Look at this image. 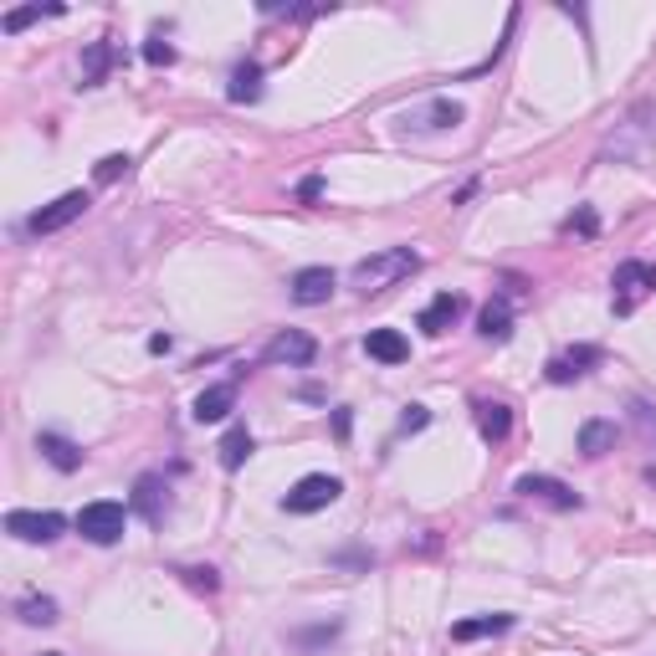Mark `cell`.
I'll return each instance as SVG.
<instances>
[{
	"mask_svg": "<svg viewBox=\"0 0 656 656\" xmlns=\"http://www.w3.org/2000/svg\"><path fill=\"white\" fill-rule=\"evenodd\" d=\"M616 446V421H585L580 426V452L585 456H606Z\"/></svg>",
	"mask_w": 656,
	"mask_h": 656,
	"instance_id": "obj_21",
	"label": "cell"
},
{
	"mask_svg": "<svg viewBox=\"0 0 656 656\" xmlns=\"http://www.w3.org/2000/svg\"><path fill=\"white\" fill-rule=\"evenodd\" d=\"M610 287H616V308H621V313H631V308H636V298L656 293V267H652V262H621V267H616V277H610Z\"/></svg>",
	"mask_w": 656,
	"mask_h": 656,
	"instance_id": "obj_6",
	"label": "cell"
},
{
	"mask_svg": "<svg viewBox=\"0 0 656 656\" xmlns=\"http://www.w3.org/2000/svg\"><path fill=\"white\" fill-rule=\"evenodd\" d=\"M631 426L641 431V441H646V446H656V405L631 401Z\"/></svg>",
	"mask_w": 656,
	"mask_h": 656,
	"instance_id": "obj_25",
	"label": "cell"
},
{
	"mask_svg": "<svg viewBox=\"0 0 656 656\" xmlns=\"http://www.w3.org/2000/svg\"><path fill=\"white\" fill-rule=\"evenodd\" d=\"M426 421H431V416H426V405H410V410L401 416V431H426Z\"/></svg>",
	"mask_w": 656,
	"mask_h": 656,
	"instance_id": "obj_29",
	"label": "cell"
},
{
	"mask_svg": "<svg viewBox=\"0 0 656 656\" xmlns=\"http://www.w3.org/2000/svg\"><path fill=\"white\" fill-rule=\"evenodd\" d=\"M365 349H370V359H380V365H405V359H410V344H405V334H395V329H370Z\"/></svg>",
	"mask_w": 656,
	"mask_h": 656,
	"instance_id": "obj_13",
	"label": "cell"
},
{
	"mask_svg": "<svg viewBox=\"0 0 656 656\" xmlns=\"http://www.w3.org/2000/svg\"><path fill=\"white\" fill-rule=\"evenodd\" d=\"M231 405H236V385H211L195 395V421L211 426V421H226L231 416Z\"/></svg>",
	"mask_w": 656,
	"mask_h": 656,
	"instance_id": "obj_12",
	"label": "cell"
},
{
	"mask_svg": "<svg viewBox=\"0 0 656 656\" xmlns=\"http://www.w3.org/2000/svg\"><path fill=\"white\" fill-rule=\"evenodd\" d=\"M87 205H93V201H87V190H68V195H57L51 205H41V211H36V216L26 220V231H32V236L62 231V226H72V220L83 216Z\"/></svg>",
	"mask_w": 656,
	"mask_h": 656,
	"instance_id": "obj_5",
	"label": "cell"
},
{
	"mask_svg": "<svg viewBox=\"0 0 656 656\" xmlns=\"http://www.w3.org/2000/svg\"><path fill=\"white\" fill-rule=\"evenodd\" d=\"M134 508L144 513L150 523L165 518V482L159 477H139V488H134Z\"/></svg>",
	"mask_w": 656,
	"mask_h": 656,
	"instance_id": "obj_19",
	"label": "cell"
},
{
	"mask_svg": "<svg viewBox=\"0 0 656 656\" xmlns=\"http://www.w3.org/2000/svg\"><path fill=\"white\" fill-rule=\"evenodd\" d=\"M36 452L47 456L57 472H77V467H83V452H77L68 437H57V431H41V437H36Z\"/></svg>",
	"mask_w": 656,
	"mask_h": 656,
	"instance_id": "obj_14",
	"label": "cell"
},
{
	"mask_svg": "<svg viewBox=\"0 0 656 656\" xmlns=\"http://www.w3.org/2000/svg\"><path fill=\"white\" fill-rule=\"evenodd\" d=\"M462 103H452V98H431V103H421V108H410L405 114V129H416V134H441V129H456L462 123Z\"/></svg>",
	"mask_w": 656,
	"mask_h": 656,
	"instance_id": "obj_7",
	"label": "cell"
},
{
	"mask_svg": "<svg viewBox=\"0 0 656 656\" xmlns=\"http://www.w3.org/2000/svg\"><path fill=\"white\" fill-rule=\"evenodd\" d=\"M518 498H528V503H544V508H559V513L580 508V492H570L559 477H518Z\"/></svg>",
	"mask_w": 656,
	"mask_h": 656,
	"instance_id": "obj_8",
	"label": "cell"
},
{
	"mask_svg": "<svg viewBox=\"0 0 656 656\" xmlns=\"http://www.w3.org/2000/svg\"><path fill=\"white\" fill-rule=\"evenodd\" d=\"M589 365H600V349H595V344H574V349L549 359V380H554V385H570V380L589 374Z\"/></svg>",
	"mask_w": 656,
	"mask_h": 656,
	"instance_id": "obj_11",
	"label": "cell"
},
{
	"mask_svg": "<svg viewBox=\"0 0 656 656\" xmlns=\"http://www.w3.org/2000/svg\"><path fill=\"white\" fill-rule=\"evenodd\" d=\"M513 631V616H477V621H456L452 641H482V636H503Z\"/></svg>",
	"mask_w": 656,
	"mask_h": 656,
	"instance_id": "obj_17",
	"label": "cell"
},
{
	"mask_svg": "<svg viewBox=\"0 0 656 656\" xmlns=\"http://www.w3.org/2000/svg\"><path fill=\"white\" fill-rule=\"evenodd\" d=\"M287 293H293V303L319 308V303H329V298H334V272H329V267H303V272H293Z\"/></svg>",
	"mask_w": 656,
	"mask_h": 656,
	"instance_id": "obj_9",
	"label": "cell"
},
{
	"mask_svg": "<svg viewBox=\"0 0 656 656\" xmlns=\"http://www.w3.org/2000/svg\"><path fill=\"white\" fill-rule=\"evenodd\" d=\"M123 523H129V513H123V503H87L83 513H77V534H83L87 544H118L123 539Z\"/></svg>",
	"mask_w": 656,
	"mask_h": 656,
	"instance_id": "obj_3",
	"label": "cell"
},
{
	"mask_svg": "<svg viewBox=\"0 0 656 656\" xmlns=\"http://www.w3.org/2000/svg\"><path fill=\"white\" fill-rule=\"evenodd\" d=\"M313 354H319V344H313V334H303V329H283V334L267 344L272 365H313Z\"/></svg>",
	"mask_w": 656,
	"mask_h": 656,
	"instance_id": "obj_10",
	"label": "cell"
},
{
	"mask_svg": "<svg viewBox=\"0 0 656 656\" xmlns=\"http://www.w3.org/2000/svg\"><path fill=\"white\" fill-rule=\"evenodd\" d=\"M477 329H482V338H508V334H513V313H508V298H492V303L482 308Z\"/></svg>",
	"mask_w": 656,
	"mask_h": 656,
	"instance_id": "obj_22",
	"label": "cell"
},
{
	"mask_svg": "<svg viewBox=\"0 0 656 656\" xmlns=\"http://www.w3.org/2000/svg\"><path fill=\"white\" fill-rule=\"evenodd\" d=\"M226 98H231V103H257V98H262V68H257V62H241V68L231 72Z\"/></svg>",
	"mask_w": 656,
	"mask_h": 656,
	"instance_id": "obj_18",
	"label": "cell"
},
{
	"mask_svg": "<svg viewBox=\"0 0 656 656\" xmlns=\"http://www.w3.org/2000/svg\"><path fill=\"white\" fill-rule=\"evenodd\" d=\"M477 431L488 441H503L508 431H513V410H508L503 401H482L477 405Z\"/></svg>",
	"mask_w": 656,
	"mask_h": 656,
	"instance_id": "obj_15",
	"label": "cell"
},
{
	"mask_svg": "<svg viewBox=\"0 0 656 656\" xmlns=\"http://www.w3.org/2000/svg\"><path fill=\"white\" fill-rule=\"evenodd\" d=\"M247 456H252V431H247V426H231V431L220 437V467L236 472Z\"/></svg>",
	"mask_w": 656,
	"mask_h": 656,
	"instance_id": "obj_20",
	"label": "cell"
},
{
	"mask_svg": "<svg viewBox=\"0 0 656 656\" xmlns=\"http://www.w3.org/2000/svg\"><path fill=\"white\" fill-rule=\"evenodd\" d=\"M41 16H62V5H47V11H41V5H26V11H11L0 26H5V32H21V26H32V21H41Z\"/></svg>",
	"mask_w": 656,
	"mask_h": 656,
	"instance_id": "obj_26",
	"label": "cell"
},
{
	"mask_svg": "<svg viewBox=\"0 0 656 656\" xmlns=\"http://www.w3.org/2000/svg\"><path fill=\"white\" fill-rule=\"evenodd\" d=\"M62 528H68L62 513H41V508H16V513H5V534L21 544H51Z\"/></svg>",
	"mask_w": 656,
	"mask_h": 656,
	"instance_id": "obj_4",
	"label": "cell"
},
{
	"mask_svg": "<svg viewBox=\"0 0 656 656\" xmlns=\"http://www.w3.org/2000/svg\"><path fill=\"white\" fill-rule=\"evenodd\" d=\"M144 57H150L154 68H169V62H175V47H169V41H150V47H144Z\"/></svg>",
	"mask_w": 656,
	"mask_h": 656,
	"instance_id": "obj_28",
	"label": "cell"
},
{
	"mask_svg": "<svg viewBox=\"0 0 656 656\" xmlns=\"http://www.w3.org/2000/svg\"><path fill=\"white\" fill-rule=\"evenodd\" d=\"M51 656H57V652H51Z\"/></svg>",
	"mask_w": 656,
	"mask_h": 656,
	"instance_id": "obj_31",
	"label": "cell"
},
{
	"mask_svg": "<svg viewBox=\"0 0 656 656\" xmlns=\"http://www.w3.org/2000/svg\"><path fill=\"white\" fill-rule=\"evenodd\" d=\"M416 267H421V257L410 252V247H390V252H374V257H365V262L354 267V287H359L365 298H374V293L405 283Z\"/></svg>",
	"mask_w": 656,
	"mask_h": 656,
	"instance_id": "obj_1",
	"label": "cell"
},
{
	"mask_svg": "<svg viewBox=\"0 0 656 656\" xmlns=\"http://www.w3.org/2000/svg\"><path fill=\"white\" fill-rule=\"evenodd\" d=\"M129 154H108V159H98V186H108V180H118V175H129Z\"/></svg>",
	"mask_w": 656,
	"mask_h": 656,
	"instance_id": "obj_27",
	"label": "cell"
},
{
	"mask_svg": "<svg viewBox=\"0 0 656 656\" xmlns=\"http://www.w3.org/2000/svg\"><path fill=\"white\" fill-rule=\"evenodd\" d=\"M456 319H462V298H456V293H441L437 303L421 313V329H426V334H446Z\"/></svg>",
	"mask_w": 656,
	"mask_h": 656,
	"instance_id": "obj_16",
	"label": "cell"
},
{
	"mask_svg": "<svg viewBox=\"0 0 656 656\" xmlns=\"http://www.w3.org/2000/svg\"><path fill=\"white\" fill-rule=\"evenodd\" d=\"M344 492V482L338 477H329V472H308V477H298L293 488H287L283 508L287 513H319V508H329Z\"/></svg>",
	"mask_w": 656,
	"mask_h": 656,
	"instance_id": "obj_2",
	"label": "cell"
},
{
	"mask_svg": "<svg viewBox=\"0 0 656 656\" xmlns=\"http://www.w3.org/2000/svg\"><path fill=\"white\" fill-rule=\"evenodd\" d=\"M108 62H114V47H108V41H93V47L83 51V87L103 83V72H108Z\"/></svg>",
	"mask_w": 656,
	"mask_h": 656,
	"instance_id": "obj_24",
	"label": "cell"
},
{
	"mask_svg": "<svg viewBox=\"0 0 656 656\" xmlns=\"http://www.w3.org/2000/svg\"><path fill=\"white\" fill-rule=\"evenodd\" d=\"M16 616L26 625H51L57 621V600H51V595H26V600L16 606Z\"/></svg>",
	"mask_w": 656,
	"mask_h": 656,
	"instance_id": "obj_23",
	"label": "cell"
},
{
	"mask_svg": "<svg viewBox=\"0 0 656 656\" xmlns=\"http://www.w3.org/2000/svg\"><path fill=\"white\" fill-rule=\"evenodd\" d=\"M186 574H190V585H195V589H216L220 585L216 570H186Z\"/></svg>",
	"mask_w": 656,
	"mask_h": 656,
	"instance_id": "obj_30",
	"label": "cell"
}]
</instances>
